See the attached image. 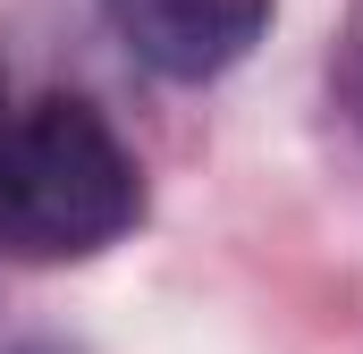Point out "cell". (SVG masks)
Listing matches in <instances>:
<instances>
[{"instance_id": "obj_3", "label": "cell", "mask_w": 363, "mask_h": 354, "mask_svg": "<svg viewBox=\"0 0 363 354\" xmlns=\"http://www.w3.org/2000/svg\"><path fill=\"white\" fill-rule=\"evenodd\" d=\"M355 101H363V34H355Z\"/></svg>"}, {"instance_id": "obj_2", "label": "cell", "mask_w": 363, "mask_h": 354, "mask_svg": "<svg viewBox=\"0 0 363 354\" xmlns=\"http://www.w3.org/2000/svg\"><path fill=\"white\" fill-rule=\"evenodd\" d=\"M101 17L118 25V42L144 68H161L178 85H203V76L237 68L262 42L271 0H101Z\"/></svg>"}, {"instance_id": "obj_1", "label": "cell", "mask_w": 363, "mask_h": 354, "mask_svg": "<svg viewBox=\"0 0 363 354\" xmlns=\"http://www.w3.org/2000/svg\"><path fill=\"white\" fill-rule=\"evenodd\" d=\"M144 211V169L85 93L0 101V245L26 262H85Z\"/></svg>"}]
</instances>
